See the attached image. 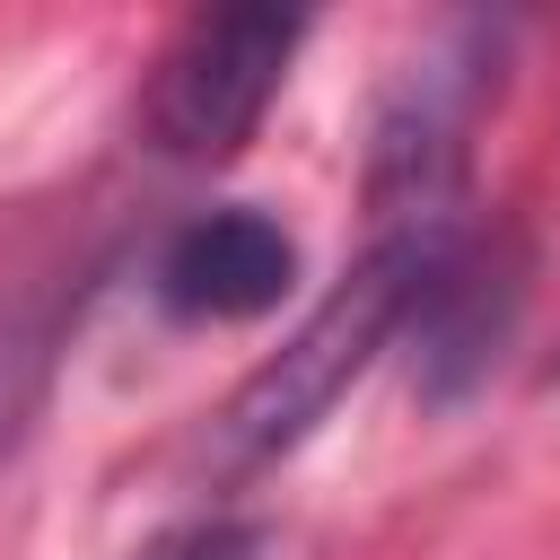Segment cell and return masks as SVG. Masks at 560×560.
Listing matches in <instances>:
<instances>
[{
  "label": "cell",
  "instance_id": "7a4b0ae2",
  "mask_svg": "<svg viewBox=\"0 0 560 560\" xmlns=\"http://www.w3.org/2000/svg\"><path fill=\"white\" fill-rule=\"evenodd\" d=\"M298 44H306L298 9H201L149 79V105H140L149 149L175 166H228L262 131Z\"/></svg>",
  "mask_w": 560,
  "mask_h": 560
},
{
  "label": "cell",
  "instance_id": "6da1fadb",
  "mask_svg": "<svg viewBox=\"0 0 560 560\" xmlns=\"http://www.w3.org/2000/svg\"><path fill=\"white\" fill-rule=\"evenodd\" d=\"M446 236H455V219L385 228V236L298 315V332L228 394V411H219V455H228V464H280V455H298V446L332 420V402L376 368V350L402 332V315H411V298H420V280H429V262H438Z\"/></svg>",
  "mask_w": 560,
  "mask_h": 560
},
{
  "label": "cell",
  "instance_id": "3957f363",
  "mask_svg": "<svg viewBox=\"0 0 560 560\" xmlns=\"http://www.w3.org/2000/svg\"><path fill=\"white\" fill-rule=\"evenodd\" d=\"M490 88H499V35L490 26H446L438 44H420L385 79L376 131H368V201L394 228L455 210L464 149H472V122H481Z\"/></svg>",
  "mask_w": 560,
  "mask_h": 560
},
{
  "label": "cell",
  "instance_id": "5b68a950",
  "mask_svg": "<svg viewBox=\"0 0 560 560\" xmlns=\"http://www.w3.org/2000/svg\"><path fill=\"white\" fill-rule=\"evenodd\" d=\"M289 289H298V236L254 201L192 210L158 254V306L184 324H254Z\"/></svg>",
  "mask_w": 560,
  "mask_h": 560
},
{
  "label": "cell",
  "instance_id": "277c9868",
  "mask_svg": "<svg viewBox=\"0 0 560 560\" xmlns=\"http://www.w3.org/2000/svg\"><path fill=\"white\" fill-rule=\"evenodd\" d=\"M516 315H525V245H516L508 228H490V236H464V228H455V236L438 245L411 315H402L420 402H464V394L499 368Z\"/></svg>",
  "mask_w": 560,
  "mask_h": 560
},
{
  "label": "cell",
  "instance_id": "8992f818",
  "mask_svg": "<svg viewBox=\"0 0 560 560\" xmlns=\"http://www.w3.org/2000/svg\"><path fill=\"white\" fill-rule=\"evenodd\" d=\"M551 376H560V368H551Z\"/></svg>",
  "mask_w": 560,
  "mask_h": 560
}]
</instances>
